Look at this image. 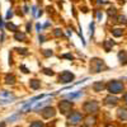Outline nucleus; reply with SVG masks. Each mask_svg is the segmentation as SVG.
Listing matches in <instances>:
<instances>
[{
  "label": "nucleus",
  "mask_w": 127,
  "mask_h": 127,
  "mask_svg": "<svg viewBox=\"0 0 127 127\" xmlns=\"http://www.w3.org/2000/svg\"><path fill=\"white\" fill-rule=\"evenodd\" d=\"M107 90L111 94H118L123 92V83L120 80H111L107 84Z\"/></svg>",
  "instance_id": "obj_1"
},
{
  "label": "nucleus",
  "mask_w": 127,
  "mask_h": 127,
  "mask_svg": "<svg viewBox=\"0 0 127 127\" xmlns=\"http://www.w3.org/2000/svg\"><path fill=\"white\" fill-rule=\"evenodd\" d=\"M83 108L88 113H97L98 109H99V104H98V102H95V100H89V102H87L85 104H84Z\"/></svg>",
  "instance_id": "obj_2"
},
{
  "label": "nucleus",
  "mask_w": 127,
  "mask_h": 127,
  "mask_svg": "<svg viewBox=\"0 0 127 127\" xmlns=\"http://www.w3.org/2000/svg\"><path fill=\"white\" fill-rule=\"evenodd\" d=\"M81 120H83V117H81V113H80V112H72L69 117H67L69 123L72 125V126H78V125L81 122Z\"/></svg>",
  "instance_id": "obj_3"
},
{
  "label": "nucleus",
  "mask_w": 127,
  "mask_h": 127,
  "mask_svg": "<svg viewBox=\"0 0 127 127\" xmlns=\"http://www.w3.org/2000/svg\"><path fill=\"white\" fill-rule=\"evenodd\" d=\"M104 62L103 60H99V59H94L92 61V65H90V70L94 71V72H99L102 71V69H104Z\"/></svg>",
  "instance_id": "obj_4"
},
{
  "label": "nucleus",
  "mask_w": 127,
  "mask_h": 127,
  "mask_svg": "<svg viewBox=\"0 0 127 127\" xmlns=\"http://www.w3.org/2000/svg\"><path fill=\"white\" fill-rule=\"evenodd\" d=\"M13 99H14V97H13L12 93H9L6 90H1V92H0V103H1V104L10 103Z\"/></svg>",
  "instance_id": "obj_5"
},
{
  "label": "nucleus",
  "mask_w": 127,
  "mask_h": 127,
  "mask_svg": "<svg viewBox=\"0 0 127 127\" xmlns=\"http://www.w3.org/2000/svg\"><path fill=\"white\" fill-rule=\"evenodd\" d=\"M71 107H72V103L69 100H61L59 103V108H60L62 114H67L71 111Z\"/></svg>",
  "instance_id": "obj_6"
},
{
  "label": "nucleus",
  "mask_w": 127,
  "mask_h": 127,
  "mask_svg": "<svg viewBox=\"0 0 127 127\" xmlns=\"http://www.w3.org/2000/svg\"><path fill=\"white\" fill-rule=\"evenodd\" d=\"M60 83H64V84H67V83H71L74 80V74L70 72V71H64L60 78H59Z\"/></svg>",
  "instance_id": "obj_7"
},
{
  "label": "nucleus",
  "mask_w": 127,
  "mask_h": 127,
  "mask_svg": "<svg viewBox=\"0 0 127 127\" xmlns=\"http://www.w3.org/2000/svg\"><path fill=\"white\" fill-rule=\"evenodd\" d=\"M41 114H42L43 118H51L56 114V111H55L54 107H46V108H43L41 111Z\"/></svg>",
  "instance_id": "obj_8"
},
{
  "label": "nucleus",
  "mask_w": 127,
  "mask_h": 127,
  "mask_svg": "<svg viewBox=\"0 0 127 127\" xmlns=\"http://www.w3.org/2000/svg\"><path fill=\"white\" fill-rule=\"evenodd\" d=\"M118 103V98L114 97V95H107V97L104 98V104L105 105H109V107H114V105H117Z\"/></svg>",
  "instance_id": "obj_9"
},
{
  "label": "nucleus",
  "mask_w": 127,
  "mask_h": 127,
  "mask_svg": "<svg viewBox=\"0 0 127 127\" xmlns=\"http://www.w3.org/2000/svg\"><path fill=\"white\" fill-rule=\"evenodd\" d=\"M117 117L122 121H127V109L126 108H120L117 111Z\"/></svg>",
  "instance_id": "obj_10"
},
{
  "label": "nucleus",
  "mask_w": 127,
  "mask_h": 127,
  "mask_svg": "<svg viewBox=\"0 0 127 127\" xmlns=\"http://www.w3.org/2000/svg\"><path fill=\"white\" fill-rule=\"evenodd\" d=\"M118 59L121 65H127V51H121L118 54Z\"/></svg>",
  "instance_id": "obj_11"
},
{
  "label": "nucleus",
  "mask_w": 127,
  "mask_h": 127,
  "mask_svg": "<svg viewBox=\"0 0 127 127\" xmlns=\"http://www.w3.org/2000/svg\"><path fill=\"white\" fill-rule=\"evenodd\" d=\"M104 87H105V85H104V83H103V81H97V83H94V84H93V89H94V92H102Z\"/></svg>",
  "instance_id": "obj_12"
},
{
  "label": "nucleus",
  "mask_w": 127,
  "mask_h": 127,
  "mask_svg": "<svg viewBox=\"0 0 127 127\" xmlns=\"http://www.w3.org/2000/svg\"><path fill=\"white\" fill-rule=\"evenodd\" d=\"M113 46H114V42H112L111 39H107V41L104 42V48H105V51H107V52H108V51L111 50V47H113Z\"/></svg>",
  "instance_id": "obj_13"
},
{
  "label": "nucleus",
  "mask_w": 127,
  "mask_h": 127,
  "mask_svg": "<svg viewBox=\"0 0 127 127\" xmlns=\"http://www.w3.org/2000/svg\"><path fill=\"white\" fill-rule=\"evenodd\" d=\"M122 33H123V31H122L121 28H114V29H112V34H113L114 37H121Z\"/></svg>",
  "instance_id": "obj_14"
},
{
  "label": "nucleus",
  "mask_w": 127,
  "mask_h": 127,
  "mask_svg": "<svg viewBox=\"0 0 127 127\" xmlns=\"http://www.w3.org/2000/svg\"><path fill=\"white\" fill-rule=\"evenodd\" d=\"M39 85H41V83H39L38 80H36V79L31 80V88H32V89H38Z\"/></svg>",
  "instance_id": "obj_15"
},
{
  "label": "nucleus",
  "mask_w": 127,
  "mask_h": 127,
  "mask_svg": "<svg viewBox=\"0 0 127 127\" xmlns=\"http://www.w3.org/2000/svg\"><path fill=\"white\" fill-rule=\"evenodd\" d=\"M81 95H83V93H81V92H78V93H71V94H67V97H69L70 99H76V98L81 97Z\"/></svg>",
  "instance_id": "obj_16"
},
{
  "label": "nucleus",
  "mask_w": 127,
  "mask_h": 127,
  "mask_svg": "<svg viewBox=\"0 0 127 127\" xmlns=\"http://www.w3.org/2000/svg\"><path fill=\"white\" fill-rule=\"evenodd\" d=\"M14 37H15V39H18V41H24V39H26V34H24V33H19V32H17Z\"/></svg>",
  "instance_id": "obj_17"
},
{
  "label": "nucleus",
  "mask_w": 127,
  "mask_h": 127,
  "mask_svg": "<svg viewBox=\"0 0 127 127\" xmlns=\"http://www.w3.org/2000/svg\"><path fill=\"white\" fill-rule=\"evenodd\" d=\"M85 121H87V122H85V123H87V126H92V125H94V123H95V118H94V117H90V116H89V117H88Z\"/></svg>",
  "instance_id": "obj_18"
},
{
  "label": "nucleus",
  "mask_w": 127,
  "mask_h": 127,
  "mask_svg": "<svg viewBox=\"0 0 127 127\" xmlns=\"http://www.w3.org/2000/svg\"><path fill=\"white\" fill-rule=\"evenodd\" d=\"M5 80H6V84H14V76L13 75H6V78H5Z\"/></svg>",
  "instance_id": "obj_19"
},
{
  "label": "nucleus",
  "mask_w": 127,
  "mask_h": 127,
  "mask_svg": "<svg viewBox=\"0 0 127 127\" xmlns=\"http://www.w3.org/2000/svg\"><path fill=\"white\" fill-rule=\"evenodd\" d=\"M29 127H43V125H42L41 122H38V121H36V122H33Z\"/></svg>",
  "instance_id": "obj_20"
},
{
  "label": "nucleus",
  "mask_w": 127,
  "mask_h": 127,
  "mask_svg": "<svg viewBox=\"0 0 127 127\" xmlns=\"http://www.w3.org/2000/svg\"><path fill=\"white\" fill-rule=\"evenodd\" d=\"M48 103V100H43V102H41V103H38L37 105H36V108L34 109H39L41 107H42V105H45V104H47Z\"/></svg>",
  "instance_id": "obj_21"
},
{
  "label": "nucleus",
  "mask_w": 127,
  "mask_h": 127,
  "mask_svg": "<svg viewBox=\"0 0 127 127\" xmlns=\"http://www.w3.org/2000/svg\"><path fill=\"white\" fill-rule=\"evenodd\" d=\"M118 22L120 23H127V19H126V17H118Z\"/></svg>",
  "instance_id": "obj_22"
},
{
  "label": "nucleus",
  "mask_w": 127,
  "mask_h": 127,
  "mask_svg": "<svg viewBox=\"0 0 127 127\" xmlns=\"http://www.w3.org/2000/svg\"><path fill=\"white\" fill-rule=\"evenodd\" d=\"M8 28H9V29L12 28L14 32H17V26H14V24H12V23H9V24H8Z\"/></svg>",
  "instance_id": "obj_23"
},
{
  "label": "nucleus",
  "mask_w": 127,
  "mask_h": 127,
  "mask_svg": "<svg viewBox=\"0 0 127 127\" xmlns=\"http://www.w3.org/2000/svg\"><path fill=\"white\" fill-rule=\"evenodd\" d=\"M108 14H109V15H114V14H116V9H114V8H111V9L108 10Z\"/></svg>",
  "instance_id": "obj_24"
},
{
  "label": "nucleus",
  "mask_w": 127,
  "mask_h": 127,
  "mask_svg": "<svg viewBox=\"0 0 127 127\" xmlns=\"http://www.w3.org/2000/svg\"><path fill=\"white\" fill-rule=\"evenodd\" d=\"M43 54H45L46 56H50V55H52V52H51L50 50H45V52H43Z\"/></svg>",
  "instance_id": "obj_25"
},
{
  "label": "nucleus",
  "mask_w": 127,
  "mask_h": 127,
  "mask_svg": "<svg viewBox=\"0 0 127 127\" xmlns=\"http://www.w3.org/2000/svg\"><path fill=\"white\" fill-rule=\"evenodd\" d=\"M45 74H47V75H52V74H54V72H52V70H45Z\"/></svg>",
  "instance_id": "obj_26"
},
{
  "label": "nucleus",
  "mask_w": 127,
  "mask_h": 127,
  "mask_svg": "<svg viewBox=\"0 0 127 127\" xmlns=\"http://www.w3.org/2000/svg\"><path fill=\"white\" fill-rule=\"evenodd\" d=\"M60 34H61L60 29H55V36H60Z\"/></svg>",
  "instance_id": "obj_27"
},
{
  "label": "nucleus",
  "mask_w": 127,
  "mask_h": 127,
  "mask_svg": "<svg viewBox=\"0 0 127 127\" xmlns=\"http://www.w3.org/2000/svg\"><path fill=\"white\" fill-rule=\"evenodd\" d=\"M12 15H13V13H12V12H9V13H8V15H6V18H10Z\"/></svg>",
  "instance_id": "obj_28"
},
{
  "label": "nucleus",
  "mask_w": 127,
  "mask_h": 127,
  "mask_svg": "<svg viewBox=\"0 0 127 127\" xmlns=\"http://www.w3.org/2000/svg\"><path fill=\"white\" fill-rule=\"evenodd\" d=\"M125 103H126V104H127V93H126V94H125Z\"/></svg>",
  "instance_id": "obj_29"
},
{
  "label": "nucleus",
  "mask_w": 127,
  "mask_h": 127,
  "mask_svg": "<svg viewBox=\"0 0 127 127\" xmlns=\"http://www.w3.org/2000/svg\"><path fill=\"white\" fill-rule=\"evenodd\" d=\"M0 127H5V123H4V122H1V123H0Z\"/></svg>",
  "instance_id": "obj_30"
}]
</instances>
